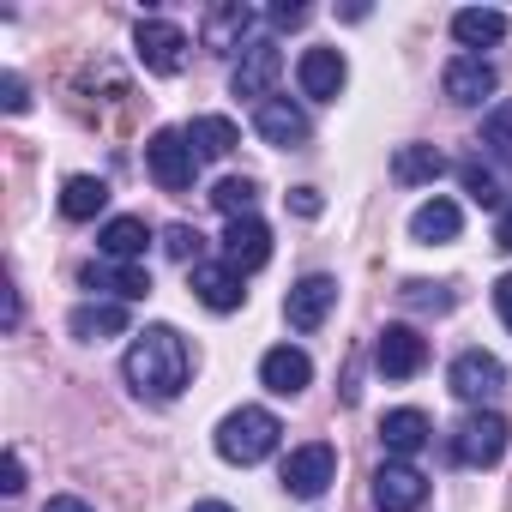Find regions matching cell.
<instances>
[{
	"label": "cell",
	"mask_w": 512,
	"mask_h": 512,
	"mask_svg": "<svg viewBox=\"0 0 512 512\" xmlns=\"http://www.w3.org/2000/svg\"><path fill=\"white\" fill-rule=\"evenodd\" d=\"M187 278H193V296H199L211 314H235V308L247 302V290H241V272H235L229 260H199Z\"/></svg>",
	"instance_id": "5bb4252c"
},
{
	"label": "cell",
	"mask_w": 512,
	"mask_h": 512,
	"mask_svg": "<svg viewBox=\"0 0 512 512\" xmlns=\"http://www.w3.org/2000/svg\"><path fill=\"white\" fill-rule=\"evenodd\" d=\"M0 488H7V494L25 488V458H19V452H7V464H0Z\"/></svg>",
	"instance_id": "e575fe53"
},
{
	"label": "cell",
	"mask_w": 512,
	"mask_h": 512,
	"mask_svg": "<svg viewBox=\"0 0 512 512\" xmlns=\"http://www.w3.org/2000/svg\"><path fill=\"white\" fill-rule=\"evenodd\" d=\"M0 103H7V115H25V109H31V97H25V79H19V73L0 79Z\"/></svg>",
	"instance_id": "d6a6232c"
},
{
	"label": "cell",
	"mask_w": 512,
	"mask_h": 512,
	"mask_svg": "<svg viewBox=\"0 0 512 512\" xmlns=\"http://www.w3.org/2000/svg\"><path fill=\"white\" fill-rule=\"evenodd\" d=\"M308 19V7H296V0H284V7H272V25H284V31H296Z\"/></svg>",
	"instance_id": "d590c367"
},
{
	"label": "cell",
	"mask_w": 512,
	"mask_h": 512,
	"mask_svg": "<svg viewBox=\"0 0 512 512\" xmlns=\"http://www.w3.org/2000/svg\"><path fill=\"white\" fill-rule=\"evenodd\" d=\"M344 79H350V67H344L338 49H308L302 67H296V85H302V97H314V103H338Z\"/></svg>",
	"instance_id": "2e32d148"
},
{
	"label": "cell",
	"mask_w": 512,
	"mask_h": 512,
	"mask_svg": "<svg viewBox=\"0 0 512 512\" xmlns=\"http://www.w3.org/2000/svg\"><path fill=\"white\" fill-rule=\"evenodd\" d=\"M458 229H464V211H458L452 199H428V205H416V217H410V235H416V241H458Z\"/></svg>",
	"instance_id": "484cf974"
},
{
	"label": "cell",
	"mask_w": 512,
	"mask_h": 512,
	"mask_svg": "<svg viewBox=\"0 0 512 512\" xmlns=\"http://www.w3.org/2000/svg\"><path fill=\"white\" fill-rule=\"evenodd\" d=\"M506 416L500 410H476V416H464L458 422V434H452V458L458 464H476V470H488V464H500V452H506Z\"/></svg>",
	"instance_id": "277c9868"
},
{
	"label": "cell",
	"mask_w": 512,
	"mask_h": 512,
	"mask_svg": "<svg viewBox=\"0 0 512 512\" xmlns=\"http://www.w3.org/2000/svg\"><path fill=\"white\" fill-rule=\"evenodd\" d=\"M458 181H464V193H470L476 205H500V181H494L482 163H458Z\"/></svg>",
	"instance_id": "4dcf8cb0"
},
{
	"label": "cell",
	"mask_w": 512,
	"mask_h": 512,
	"mask_svg": "<svg viewBox=\"0 0 512 512\" xmlns=\"http://www.w3.org/2000/svg\"><path fill=\"white\" fill-rule=\"evenodd\" d=\"M332 482H338V452H332L326 440H314V446H296V452L284 458V488H290L296 500H320Z\"/></svg>",
	"instance_id": "5b68a950"
},
{
	"label": "cell",
	"mask_w": 512,
	"mask_h": 512,
	"mask_svg": "<svg viewBox=\"0 0 512 512\" xmlns=\"http://www.w3.org/2000/svg\"><path fill=\"white\" fill-rule=\"evenodd\" d=\"M494 308H500V320H506V332H512V272L494 284Z\"/></svg>",
	"instance_id": "8d00e7d4"
},
{
	"label": "cell",
	"mask_w": 512,
	"mask_h": 512,
	"mask_svg": "<svg viewBox=\"0 0 512 512\" xmlns=\"http://www.w3.org/2000/svg\"><path fill=\"white\" fill-rule=\"evenodd\" d=\"M247 31H253V7H241V0H223V7H211L205 25H199L205 49H217V55H235Z\"/></svg>",
	"instance_id": "ac0fdd59"
},
{
	"label": "cell",
	"mask_w": 512,
	"mask_h": 512,
	"mask_svg": "<svg viewBox=\"0 0 512 512\" xmlns=\"http://www.w3.org/2000/svg\"><path fill=\"white\" fill-rule=\"evenodd\" d=\"M103 205H109V181H97V175H73L61 187V217H73V223H91Z\"/></svg>",
	"instance_id": "4316f807"
},
{
	"label": "cell",
	"mask_w": 512,
	"mask_h": 512,
	"mask_svg": "<svg viewBox=\"0 0 512 512\" xmlns=\"http://www.w3.org/2000/svg\"><path fill=\"white\" fill-rule=\"evenodd\" d=\"M374 368H380L386 380H416V374L428 368V338H422L416 326H386V332L374 338Z\"/></svg>",
	"instance_id": "52a82bcc"
},
{
	"label": "cell",
	"mask_w": 512,
	"mask_h": 512,
	"mask_svg": "<svg viewBox=\"0 0 512 512\" xmlns=\"http://www.w3.org/2000/svg\"><path fill=\"white\" fill-rule=\"evenodd\" d=\"M446 386H452V398H464V404H488V398H500V386H506V368H500L488 350H464V356L452 362Z\"/></svg>",
	"instance_id": "ba28073f"
},
{
	"label": "cell",
	"mask_w": 512,
	"mask_h": 512,
	"mask_svg": "<svg viewBox=\"0 0 512 512\" xmlns=\"http://www.w3.org/2000/svg\"><path fill=\"white\" fill-rule=\"evenodd\" d=\"M79 284H85V290H103V296H115V302H145V296H151V272H145V266H85Z\"/></svg>",
	"instance_id": "d6986e66"
},
{
	"label": "cell",
	"mask_w": 512,
	"mask_h": 512,
	"mask_svg": "<svg viewBox=\"0 0 512 512\" xmlns=\"http://www.w3.org/2000/svg\"><path fill=\"white\" fill-rule=\"evenodd\" d=\"M440 175H446L440 145H398V157H392V181L398 187H422V181H440Z\"/></svg>",
	"instance_id": "d4e9b609"
},
{
	"label": "cell",
	"mask_w": 512,
	"mask_h": 512,
	"mask_svg": "<svg viewBox=\"0 0 512 512\" xmlns=\"http://www.w3.org/2000/svg\"><path fill=\"white\" fill-rule=\"evenodd\" d=\"M187 145H193L199 163H217V157H229V151L241 145V133H235V121H223V115H199V121L187 127Z\"/></svg>",
	"instance_id": "cb8c5ba5"
},
{
	"label": "cell",
	"mask_w": 512,
	"mask_h": 512,
	"mask_svg": "<svg viewBox=\"0 0 512 512\" xmlns=\"http://www.w3.org/2000/svg\"><path fill=\"white\" fill-rule=\"evenodd\" d=\"M127 386L139 392V398H151V404H169V398H181V386H187V374H193V356H187V338L175 332V326H145L139 338H133V350H127Z\"/></svg>",
	"instance_id": "6da1fadb"
},
{
	"label": "cell",
	"mask_w": 512,
	"mask_h": 512,
	"mask_svg": "<svg viewBox=\"0 0 512 512\" xmlns=\"http://www.w3.org/2000/svg\"><path fill=\"white\" fill-rule=\"evenodd\" d=\"M494 241H500V247L512 253V211H500V223H494Z\"/></svg>",
	"instance_id": "f35d334b"
},
{
	"label": "cell",
	"mask_w": 512,
	"mask_h": 512,
	"mask_svg": "<svg viewBox=\"0 0 512 512\" xmlns=\"http://www.w3.org/2000/svg\"><path fill=\"white\" fill-rule=\"evenodd\" d=\"M278 434H284V422H278L272 410L241 404V410H229V416L217 422V452H223L229 464H260V458L278 452Z\"/></svg>",
	"instance_id": "7a4b0ae2"
},
{
	"label": "cell",
	"mask_w": 512,
	"mask_h": 512,
	"mask_svg": "<svg viewBox=\"0 0 512 512\" xmlns=\"http://www.w3.org/2000/svg\"><path fill=\"white\" fill-rule=\"evenodd\" d=\"M145 241H151L145 217H109V223L97 229V247L109 253V260H121V266H139V253H145Z\"/></svg>",
	"instance_id": "603a6c76"
},
{
	"label": "cell",
	"mask_w": 512,
	"mask_h": 512,
	"mask_svg": "<svg viewBox=\"0 0 512 512\" xmlns=\"http://www.w3.org/2000/svg\"><path fill=\"white\" fill-rule=\"evenodd\" d=\"M278 73H284V49H278V43H247L241 61H235V73H229V91L266 103V91L278 85Z\"/></svg>",
	"instance_id": "30bf717a"
},
{
	"label": "cell",
	"mask_w": 512,
	"mask_h": 512,
	"mask_svg": "<svg viewBox=\"0 0 512 512\" xmlns=\"http://www.w3.org/2000/svg\"><path fill=\"white\" fill-rule=\"evenodd\" d=\"M193 512H235V506H223V500H199Z\"/></svg>",
	"instance_id": "ab89813d"
},
{
	"label": "cell",
	"mask_w": 512,
	"mask_h": 512,
	"mask_svg": "<svg viewBox=\"0 0 512 512\" xmlns=\"http://www.w3.org/2000/svg\"><path fill=\"white\" fill-rule=\"evenodd\" d=\"M428 440H434V428H428L422 410H392V416H380V446H386L392 458H410V452H422Z\"/></svg>",
	"instance_id": "44dd1931"
},
{
	"label": "cell",
	"mask_w": 512,
	"mask_h": 512,
	"mask_svg": "<svg viewBox=\"0 0 512 512\" xmlns=\"http://www.w3.org/2000/svg\"><path fill=\"white\" fill-rule=\"evenodd\" d=\"M67 332H73V338H85V344L121 338V332H127V302H85V308H73Z\"/></svg>",
	"instance_id": "ffe728a7"
},
{
	"label": "cell",
	"mask_w": 512,
	"mask_h": 512,
	"mask_svg": "<svg viewBox=\"0 0 512 512\" xmlns=\"http://www.w3.org/2000/svg\"><path fill=\"white\" fill-rule=\"evenodd\" d=\"M332 308H338V278L314 272V278H302V284L290 290V302H284V320H290L296 332H320Z\"/></svg>",
	"instance_id": "8fae6325"
},
{
	"label": "cell",
	"mask_w": 512,
	"mask_h": 512,
	"mask_svg": "<svg viewBox=\"0 0 512 512\" xmlns=\"http://www.w3.org/2000/svg\"><path fill=\"white\" fill-rule=\"evenodd\" d=\"M199 247H205V235H199L193 223H169V229H163V253H169V260L199 266Z\"/></svg>",
	"instance_id": "f546056e"
},
{
	"label": "cell",
	"mask_w": 512,
	"mask_h": 512,
	"mask_svg": "<svg viewBox=\"0 0 512 512\" xmlns=\"http://www.w3.org/2000/svg\"><path fill=\"white\" fill-rule=\"evenodd\" d=\"M512 31V19L500 13V7H464V13H452V37L464 43V49H488V43H500Z\"/></svg>",
	"instance_id": "7402d4cb"
},
{
	"label": "cell",
	"mask_w": 512,
	"mask_h": 512,
	"mask_svg": "<svg viewBox=\"0 0 512 512\" xmlns=\"http://www.w3.org/2000/svg\"><path fill=\"white\" fill-rule=\"evenodd\" d=\"M43 512H91V506H85V500H73V494H55Z\"/></svg>",
	"instance_id": "74e56055"
},
{
	"label": "cell",
	"mask_w": 512,
	"mask_h": 512,
	"mask_svg": "<svg viewBox=\"0 0 512 512\" xmlns=\"http://www.w3.org/2000/svg\"><path fill=\"white\" fill-rule=\"evenodd\" d=\"M260 380H266V392H278V398H296V392H308V380H314V362H308V350H296V344H278V350H266V362H260Z\"/></svg>",
	"instance_id": "e0dca14e"
},
{
	"label": "cell",
	"mask_w": 512,
	"mask_h": 512,
	"mask_svg": "<svg viewBox=\"0 0 512 512\" xmlns=\"http://www.w3.org/2000/svg\"><path fill=\"white\" fill-rule=\"evenodd\" d=\"M422 500H428V476L416 464L392 458V464L374 470V512H416Z\"/></svg>",
	"instance_id": "9c48e42d"
},
{
	"label": "cell",
	"mask_w": 512,
	"mask_h": 512,
	"mask_svg": "<svg viewBox=\"0 0 512 512\" xmlns=\"http://www.w3.org/2000/svg\"><path fill=\"white\" fill-rule=\"evenodd\" d=\"M404 302H410L416 314H446V308H452V290H446V284H422V278H416V284H404Z\"/></svg>",
	"instance_id": "1f68e13d"
},
{
	"label": "cell",
	"mask_w": 512,
	"mask_h": 512,
	"mask_svg": "<svg viewBox=\"0 0 512 512\" xmlns=\"http://www.w3.org/2000/svg\"><path fill=\"white\" fill-rule=\"evenodd\" d=\"M253 133L278 151H296V145H308V115L290 97H266V103H253Z\"/></svg>",
	"instance_id": "4fadbf2b"
},
{
	"label": "cell",
	"mask_w": 512,
	"mask_h": 512,
	"mask_svg": "<svg viewBox=\"0 0 512 512\" xmlns=\"http://www.w3.org/2000/svg\"><path fill=\"white\" fill-rule=\"evenodd\" d=\"M253 199H260V187H253L247 175H223V181L211 187V205H217L223 217H253Z\"/></svg>",
	"instance_id": "83f0119b"
},
{
	"label": "cell",
	"mask_w": 512,
	"mask_h": 512,
	"mask_svg": "<svg viewBox=\"0 0 512 512\" xmlns=\"http://www.w3.org/2000/svg\"><path fill=\"white\" fill-rule=\"evenodd\" d=\"M494 85H500V73H494V61H482V55H458V61H446V73H440V91L452 97V103H482V97H494Z\"/></svg>",
	"instance_id": "9a60e30c"
},
{
	"label": "cell",
	"mask_w": 512,
	"mask_h": 512,
	"mask_svg": "<svg viewBox=\"0 0 512 512\" xmlns=\"http://www.w3.org/2000/svg\"><path fill=\"white\" fill-rule=\"evenodd\" d=\"M133 49H139L145 73H157V79H175V73L187 67V31H181V25L145 19V25L133 31Z\"/></svg>",
	"instance_id": "8992f818"
},
{
	"label": "cell",
	"mask_w": 512,
	"mask_h": 512,
	"mask_svg": "<svg viewBox=\"0 0 512 512\" xmlns=\"http://www.w3.org/2000/svg\"><path fill=\"white\" fill-rule=\"evenodd\" d=\"M482 145H488L494 157L512 163V103H494V109H488V121H482Z\"/></svg>",
	"instance_id": "f1b7e54d"
},
{
	"label": "cell",
	"mask_w": 512,
	"mask_h": 512,
	"mask_svg": "<svg viewBox=\"0 0 512 512\" xmlns=\"http://www.w3.org/2000/svg\"><path fill=\"white\" fill-rule=\"evenodd\" d=\"M223 260L247 278V272H260L266 260H272V229L260 223V217H229V229H223Z\"/></svg>",
	"instance_id": "7c38bea8"
},
{
	"label": "cell",
	"mask_w": 512,
	"mask_h": 512,
	"mask_svg": "<svg viewBox=\"0 0 512 512\" xmlns=\"http://www.w3.org/2000/svg\"><path fill=\"white\" fill-rule=\"evenodd\" d=\"M290 211H296V217H320V211H326V199H320L314 187H290Z\"/></svg>",
	"instance_id": "836d02e7"
},
{
	"label": "cell",
	"mask_w": 512,
	"mask_h": 512,
	"mask_svg": "<svg viewBox=\"0 0 512 512\" xmlns=\"http://www.w3.org/2000/svg\"><path fill=\"white\" fill-rule=\"evenodd\" d=\"M193 145H187V127H157L151 145H145V169L163 193H187L193 187Z\"/></svg>",
	"instance_id": "3957f363"
}]
</instances>
